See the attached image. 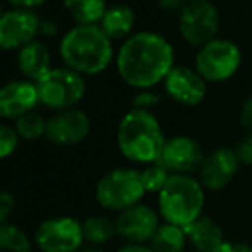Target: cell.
I'll return each instance as SVG.
<instances>
[{
  "instance_id": "30bf717a",
  "label": "cell",
  "mask_w": 252,
  "mask_h": 252,
  "mask_svg": "<svg viewBox=\"0 0 252 252\" xmlns=\"http://www.w3.org/2000/svg\"><path fill=\"white\" fill-rule=\"evenodd\" d=\"M159 225V213L144 202H139L115 216L117 237L126 244L148 246Z\"/></svg>"
},
{
  "instance_id": "7c38bea8",
  "label": "cell",
  "mask_w": 252,
  "mask_h": 252,
  "mask_svg": "<svg viewBox=\"0 0 252 252\" xmlns=\"http://www.w3.org/2000/svg\"><path fill=\"white\" fill-rule=\"evenodd\" d=\"M91 132V120L86 112L79 108L53 113L47 120L45 139L53 146L70 148L81 144Z\"/></svg>"
},
{
  "instance_id": "e0dca14e",
  "label": "cell",
  "mask_w": 252,
  "mask_h": 252,
  "mask_svg": "<svg viewBox=\"0 0 252 252\" xmlns=\"http://www.w3.org/2000/svg\"><path fill=\"white\" fill-rule=\"evenodd\" d=\"M17 65L28 81L38 83L52 70L50 50L41 41H31L17 52Z\"/></svg>"
},
{
  "instance_id": "ac0fdd59",
  "label": "cell",
  "mask_w": 252,
  "mask_h": 252,
  "mask_svg": "<svg viewBox=\"0 0 252 252\" xmlns=\"http://www.w3.org/2000/svg\"><path fill=\"white\" fill-rule=\"evenodd\" d=\"M184 230H186L187 242L196 249V252H215L225 242L221 226L213 218L204 215Z\"/></svg>"
},
{
  "instance_id": "e575fe53",
  "label": "cell",
  "mask_w": 252,
  "mask_h": 252,
  "mask_svg": "<svg viewBox=\"0 0 252 252\" xmlns=\"http://www.w3.org/2000/svg\"><path fill=\"white\" fill-rule=\"evenodd\" d=\"M79 252H106L103 247H94V246H84Z\"/></svg>"
},
{
  "instance_id": "8fae6325",
  "label": "cell",
  "mask_w": 252,
  "mask_h": 252,
  "mask_svg": "<svg viewBox=\"0 0 252 252\" xmlns=\"http://www.w3.org/2000/svg\"><path fill=\"white\" fill-rule=\"evenodd\" d=\"M204 156L196 139L189 136H175L166 139L156 163H159L170 175H192L199 172Z\"/></svg>"
},
{
  "instance_id": "cb8c5ba5",
  "label": "cell",
  "mask_w": 252,
  "mask_h": 252,
  "mask_svg": "<svg viewBox=\"0 0 252 252\" xmlns=\"http://www.w3.org/2000/svg\"><path fill=\"white\" fill-rule=\"evenodd\" d=\"M47 120L38 112H31L17 119L14 122V129L21 141H38L47 136Z\"/></svg>"
},
{
  "instance_id": "f1b7e54d",
  "label": "cell",
  "mask_w": 252,
  "mask_h": 252,
  "mask_svg": "<svg viewBox=\"0 0 252 252\" xmlns=\"http://www.w3.org/2000/svg\"><path fill=\"white\" fill-rule=\"evenodd\" d=\"M233 151H235L240 165L252 166V132H247L246 136L237 143Z\"/></svg>"
},
{
  "instance_id": "4fadbf2b",
  "label": "cell",
  "mask_w": 252,
  "mask_h": 252,
  "mask_svg": "<svg viewBox=\"0 0 252 252\" xmlns=\"http://www.w3.org/2000/svg\"><path fill=\"white\" fill-rule=\"evenodd\" d=\"M239 168L240 161L232 148H216L204 156L197 172V180L204 190L218 192L235 179Z\"/></svg>"
},
{
  "instance_id": "f546056e",
  "label": "cell",
  "mask_w": 252,
  "mask_h": 252,
  "mask_svg": "<svg viewBox=\"0 0 252 252\" xmlns=\"http://www.w3.org/2000/svg\"><path fill=\"white\" fill-rule=\"evenodd\" d=\"M240 126L247 132H252V98L246 100L242 108H240Z\"/></svg>"
},
{
  "instance_id": "7a4b0ae2",
  "label": "cell",
  "mask_w": 252,
  "mask_h": 252,
  "mask_svg": "<svg viewBox=\"0 0 252 252\" xmlns=\"http://www.w3.org/2000/svg\"><path fill=\"white\" fill-rule=\"evenodd\" d=\"M166 137L158 119L148 110L132 108L120 119L117 146L120 155L136 165H151L159 159Z\"/></svg>"
},
{
  "instance_id": "1f68e13d",
  "label": "cell",
  "mask_w": 252,
  "mask_h": 252,
  "mask_svg": "<svg viewBox=\"0 0 252 252\" xmlns=\"http://www.w3.org/2000/svg\"><path fill=\"white\" fill-rule=\"evenodd\" d=\"M10 3H14V5L17 7V9H36V7L43 5L47 0H9Z\"/></svg>"
},
{
  "instance_id": "5b68a950",
  "label": "cell",
  "mask_w": 252,
  "mask_h": 252,
  "mask_svg": "<svg viewBox=\"0 0 252 252\" xmlns=\"http://www.w3.org/2000/svg\"><path fill=\"white\" fill-rule=\"evenodd\" d=\"M146 190L141 179V170L119 166L103 173L94 186V201L108 213H119L143 202Z\"/></svg>"
},
{
  "instance_id": "603a6c76",
  "label": "cell",
  "mask_w": 252,
  "mask_h": 252,
  "mask_svg": "<svg viewBox=\"0 0 252 252\" xmlns=\"http://www.w3.org/2000/svg\"><path fill=\"white\" fill-rule=\"evenodd\" d=\"M0 252H36L33 235L12 221L0 226Z\"/></svg>"
},
{
  "instance_id": "3957f363",
  "label": "cell",
  "mask_w": 252,
  "mask_h": 252,
  "mask_svg": "<svg viewBox=\"0 0 252 252\" xmlns=\"http://www.w3.org/2000/svg\"><path fill=\"white\" fill-rule=\"evenodd\" d=\"M60 57L67 69L94 76L110 65L113 59L112 40L100 26H76L60 41Z\"/></svg>"
},
{
  "instance_id": "484cf974",
  "label": "cell",
  "mask_w": 252,
  "mask_h": 252,
  "mask_svg": "<svg viewBox=\"0 0 252 252\" xmlns=\"http://www.w3.org/2000/svg\"><path fill=\"white\" fill-rule=\"evenodd\" d=\"M19 136H17L14 126H9L5 122H0V161L9 159L14 156V153L19 148Z\"/></svg>"
},
{
  "instance_id": "5bb4252c",
  "label": "cell",
  "mask_w": 252,
  "mask_h": 252,
  "mask_svg": "<svg viewBox=\"0 0 252 252\" xmlns=\"http://www.w3.org/2000/svg\"><path fill=\"white\" fill-rule=\"evenodd\" d=\"M40 17L34 10L12 9L0 17V48L2 50H21L34 41L40 30Z\"/></svg>"
},
{
  "instance_id": "44dd1931",
  "label": "cell",
  "mask_w": 252,
  "mask_h": 252,
  "mask_svg": "<svg viewBox=\"0 0 252 252\" xmlns=\"http://www.w3.org/2000/svg\"><path fill=\"white\" fill-rule=\"evenodd\" d=\"M187 244L186 230L163 221L148 246L151 252H186Z\"/></svg>"
},
{
  "instance_id": "4316f807",
  "label": "cell",
  "mask_w": 252,
  "mask_h": 252,
  "mask_svg": "<svg viewBox=\"0 0 252 252\" xmlns=\"http://www.w3.org/2000/svg\"><path fill=\"white\" fill-rule=\"evenodd\" d=\"M17 208V199L10 190L0 189V226L10 223Z\"/></svg>"
},
{
  "instance_id": "9a60e30c",
  "label": "cell",
  "mask_w": 252,
  "mask_h": 252,
  "mask_svg": "<svg viewBox=\"0 0 252 252\" xmlns=\"http://www.w3.org/2000/svg\"><path fill=\"white\" fill-rule=\"evenodd\" d=\"M40 103L36 83L28 79L10 81L0 88V119L14 120L34 112Z\"/></svg>"
},
{
  "instance_id": "277c9868",
  "label": "cell",
  "mask_w": 252,
  "mask_h": 252,
  "mask_svg": "<svg viewBox=\"0 0 252 252\" xmlns=\"http://www.w3.org/2000/svg\"><path fill=\"white\" fill-rule=\"evenodd\" d=\"M206 190L194 175H172L158 194V213L165 223L187 228L202 216Z\"/></svg>"
},
{
  "instance_id": "4dcf8cb0",
  "label": "cell",
  "mask_w": 252,
  "mask_h": 252,
  "mask_svg": "<svg viewBox=\"0 0 252 252\" xmlns=\"http://www.w3.org/2000/svg\"><path fill=\"white\" fill-rule=\"evenodd\" d=\"M161 9L168 10V12H182V9L187 5L186 0H156Z\"/></svg>"
},
{
  "instance_id": "6da1fadb",
  "label": "cell",
  "mask_w": 252,
  "mask_h": 252,
  "mask_svg": "<svg viewBox=\"0 0 252 252\" xmlns=\"http://www.w3.org/2000/svg\"><path fill=\"white\" fill-rule=\"evenodd\" d=\"M175 67V52L161 34L143 31L129 36L117 55L119 76L136 90H150L166 79Z\"/></svg>"
},
{
  "instance_id": "2e32d148",
  "label": "cell",
  "mask_w": 252,
  "mask_h": 252,
  "mask_svg": "<svg viewBox=\"0 0 252 252\" xmlns=\"http://www.w3.org/2000/svg\"><path fill=\"white\" fill-rule=\"evenodd\" d=\"M165 91L173 101L186 106H196L206 98L208 83L190 67H173L163 81Z\"/></svg>"
},
{
  "instance_id": "83f0119b",
  "label": "cell",
  "mask_w": 252,
  "mask_h": 252,
  "mask_svg": "<svg viewBox=\"0 0 252 252\" xmlns=\"http://www.w3.org/2000/svg\"><path fill=\"white\" fill-rule=\"evenodd\" d=\"M159 101H161V96L153 91H139L137 94H134L132 98V108H139V110H148L151 112L153 106H158Z\"/></svg>"
},
{
  "instance_id": "52a82bcc",
  "label": "cell",
  "mask_w": 252,
  "mask_h": 252,
  "mask_svg": "<svg viewBox=\"0 0 252 252\" xmlns=\"http://www.w3.org/2000/svg\"><path fill=\"white\" fill-rule=\"evenodd\" d=\"M36 252H79L86 246L83 220L72 215H55L41 220L33 233Z\"/></svg>"
},
{
  "instance_id": "8992f818",
  "label": "cell",
  "mask_w": 252,
  "mask_h": 252,
  "mask_svg": "<svg viewBox=\"0 0 252 252\" xmlns=\"http://www.w3.org/2000/svg\"><path fill=\"white\" fill-rule=\"evenodd\" d=\"M40 103L53 112L76 108L86 94V83L79 72L67 67L52 69L36 83Z\"/></svg>"
},
{
  "instance_id": "836d02e7",
  "label": "cell",
  "mask_w": 252,
  "mask_h": 252,
  "mask_svg": "<svg viewBox=\"0 0 252 252\" xmlns=\"http://www.w3.org/2000/svg\"><path fill=\"white\" fill-rule=\"evenodd\" d=\"M233 252H252V246L246 242H239L233 244Z\"/></svg>"
},
{
  "instance_id": "ba28073f",
  "label": "cell",
  "mask_w": 252,
  "mask_h": 252,
  "mask_svg": "<svg viewBox=\"0 0 252 252\" xmlns=\"http://www.w3.org/2000/svg\"><path fill=\"white\" fill-rule=\"evenodd\" d=\"M240 48L225 38H215L196 53V70L206 83H223L239 70Z\"/></svg>"
},
{
  "instance_id": "d6986e66",
  "label": "cell",
  "mask_w": 252,
  "mask_h": 252,
  "mask_svg": "<svg viewBox=\"0 0 252 252\" xmlns=\"http://www.w3.org/2000/svg\"><path fill=\"white\" fill-rule=\"evenodd\" d=\"M134 23H136L134 10L129 5L119 3V5L106 9L105 16H103L100 23V28L110 40H120V38H126L132 31Z\"/></svg>"
},
{
  "instance_id": "ffe728a7",
  "label": "cell",
  "mask_w": 252,
  "mask_h": 252,
  "mask_svg": "<svg viewBox=\"0 0 252 252\" xmlns=\"http://www.w3.org/2000/svg\"><path fill=\"white\" fill-rule=\"evenodd\" d=\"M83 233L86 246L103 247L117 237L115 218L106 215H91L83 220Z\"/></svg>"
},
{
  "instance_id": "d6a6232c",
  "label": "cell",
  "mask_w": 252,
  "mask_h": 252,
  "mask_svg": "<svg viewBox=\"0 0 252 252\" xmlns=\"http://www.w3.org/2000/svg\"><path fill=\"white\" fill-rule=\"evenodd\" d=\"M115 252H151L150 246H139V244H126Z\"/></svg>"
},
{
  "instance_id": "9c48e42d",
  "label": "cell",
  "mask_w": 252,
  "mask_h": 252,
  "mask_svg": "<svg viewBox=\"0 0 252 252\" xmlns=\"http://www.w3.org/2000/svg\"><path fill=\"white\" fill-rule=\"evenodd\" d=\"M179 30L182 38L194 47H204L213 41L220 30V14L209 0L187 2L179 16Z\"/></svg>"
},
{
  "instance_id": "7402d4cb",
  "label": "cell",
  "mask_w": 252,
  "mask_h": 252,
  "mask_svg": "<svg viewBox=\"0 0 252 252\" xmlns=\"http://www.w3.org/2000/svg\"><path fill=\"white\" fill-rule=\"evenodd\" d=\"M63 3L77 26H96L108 9L105 0H63Z\"/></svg>"
},
{
  "instance_id": "d590c367",
  "label": "cell",
  "mask_w": 252,
  "mask_h": 252,
  "mask_svg": "<svg viewBox=\"0 0 252 252\" xmlns=\"http://www.w3.org/2000/svg\"><path fill=\"white\" fill-rule=\"evenodd\" d=\"M3 16V12H2V9H0V17H2Z\"/></svg>"
},
{
  "instance_id": "d4e9b609",
  "label": "cell",
  "mask_w": 252,
  "mask_h": 252,
  "mask_svg": "<svg viewBox=\"0 0 252 252\" xmlns=\"http://www.w3.org/2000/svg\"><path fill=\"white\" fill-rule=\"evenodd\" d=\"M170 177L172 175L159 163H151V165H146L141 170V179H143V186L146 194H156L158 196L163 187L166 186Z\"/></svg>"
}]
</instances>
